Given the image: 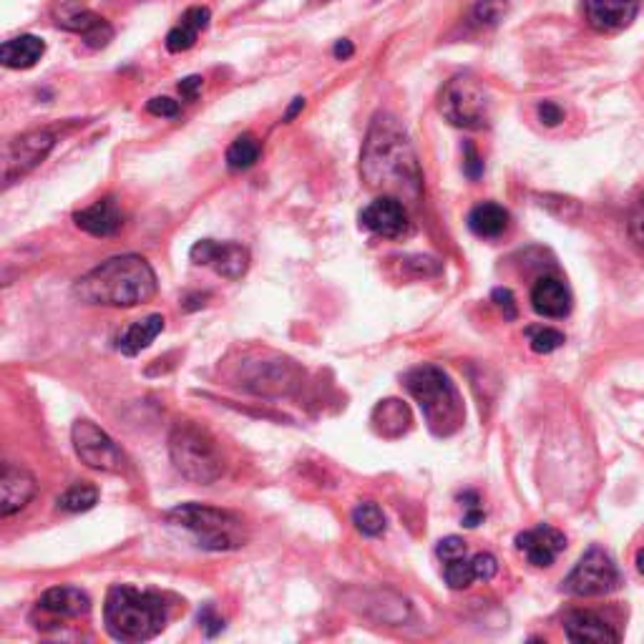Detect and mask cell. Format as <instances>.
Here are the masks:
<instances>
[{"label":"cell","instance_id":"6da1fadb","mask_svg":"<svg viewBox=\"0 0 644 644\" xmlns=\"http://www.w3.org/2000/svg\"><path fill=\"white\" fill-rule=\"evenodd\" d=\"M360 179L375 192L416 202L423 192V172L406 126L393 114H378L360 151Z\"/></svg>","mask_w":644,"mask_h":644},{"label":"cell","instance_id":"7a4b0ae2","mask_svg":"<svg viewBox=\"0 0 644 644\" xmlns=\"http://www.w3.org/2000/svg\"><path fill=\"white\" fill-rule=\"evenodd\" d=\"M156 272L139 255H119L101 262L73 285V295L86 305L136 307L156 295Z\"/></svg>","mask_w":644,"mask_h":644},{"label":"cell","instance_id":"3957f363","mask_svg":"<svg viewBox=\"0 0 644 644\" xmlns=\"http://www.w3.org/2000/svg\"><path fill=\"white\" fill-rule=\"evenodd\" d=\"M169 622V604L156 592H141L129 584L109 589L104 602V624L111 639L126 644L159 637Z\"/></svg>","mask_w":644,"mask_h":644},{"label":"cell","instance_id":"277c9868","mask_svg":"<svg viewBox=\"0 0 644 644\" xmlns=\"http://www.w3.org/2000/svg\"><path fill=\"white\" fill-rule=\"evenodd\" d=\"M408 393L421 406L428 428L436 436H453L463 423V403L456 385L436 365H421L403 378Z\"/></svg>","mask_w":644,"mask_h":644},{"label":"cell","instance_id":"5b68a950","mask_svg":"<svg viewBox=\"0 0 644 644\" xmlns=\"http://www.w3.org/2000/svg\"><path fill=\"white\" fill-rule=\"evenodd\" d=\"M169 456L182 478L199 486H212L224 473V458L217 441L207 428L194 421H179L172 428Z\"/></svg>","mask_w":644,"mask_h":644},{"label":"cell","instance_id":"8992f818","mask_svg":"<svg viewBox=\"0 0 644 644\" xmlns=\"http://www.w3.org/2000/svg\"><path fill=\"white\" fill-rule=\"evenodd\" d=\"M164 519L174 526H182L194 536L199 549L204 551H234L247 544L245 521L229 511L214 509L204 504H182L167 511Z\"/></svg>","mask_w":644,"mask_h":644},{"label":"cell","instance_id":"52a82bcc","mask_svg":"<svg viewBox=\"0 0 644 644\" xmlns=\"http://www.w3.org/2000/svg\"><path fill=\"white\" fill-rule=\"evenodd\" d=\"M438 109L458 129H483L491 119V96L476 78L456 76L443 86Z\"/></svg>","mask_w":644,"mask_h":644},{"label":"cell","instance_id":"ba28073f","mask_svg":"<svg viewBox=\"0 0 644 644\" xmlns=\"http://www.w3.org/2000/svg\"><path fill=\"white\" fill-rule=\"evenodd\" d=\"M53 146H56V136L46 129L26 131L8 139L3 146V189H11L18 179L31 174L41 161H46Z\"/></svg>","mask_w":644,"mask_h":644},{"label":"cell","instance_id":"9c48e42d","mask_svg":"<svg viewBox=\"0 0 644 644\" xmlns=\"http://www.w3.org/2000/svg\"><path fill=\"white\" fill-rule=\"evenodd\" d=\"M73 451L81 458V463H86L89 468L101 473H124L126 471V456L121 453V448L116 446L114 438L106 431H101L96 423L81 421L73 423L71 431Z\"/></svg>","mask_w":644,"mask_h":644},{"label":"cell","instance_id":"30bf717a","mask_svg":"<svg viewBox=\"0 0 644 644\" xmlns=\"http://www.w3.org/2000/svg\"><path fill=\"white\" fill-rule=\"evenodd\" d=\"M619 587V572L612 556L602 549H589L577 567L564 579V592L574 597H602Z\"/></svg>","mask_w":644,"mask_h":644},{"label":"cell","instance_id":"8fae6325","mask_svg":"<svg viewBox=\"0 0 644 644\" xmlns=\"http://www.w3.org/2000/svg\"><path fill=\"white\" fill-rule=\"evenodd\" d=\"M194 265L212 267L224 280H242L250 270V250L239 242H217V239H199L189 252Z\"/></svg>","mask_w":644,"mask_h":644},{"label":"cell","instance_id":"7c38bea8","mask_svg":"<svg viewBox=\"0 0 644 644\" xmlns=\"http://www.w3.org/2000/svg\"><path fill=\"white\" fill-rule=\"evenodd\" d=\"M360 224L378 237H403L408 232V209L403 199L383 194L360 212Z\"/></svg>","mask_w":644,"mask_h":644},{"label":"cell","instance_id":"4fadbf2b","mask_svg":"<svg viewBox=\"0 0 644 644\" xmlns=\"http://www.w3.org/2000/svg\"><path fill=\"white\" fill-rule=\"evenodd\" d=\"M516 549L526 556L529 564L544 569L551 567L556 561V556L567 549V536L561 534L559 529H554V526L539 524L536 529L521 531V534L516 536Z\"/></svg>","mask_w":644,"mask_h":644},{"label":"cell","instance_id":"5bb4252c","mask_svg":"<svg viewBox=\"0 0 644 644\" xmlns=\"http://www.w3.org/2000/svg\"><path fill=\"white\" fill-rule=\"evenodd\" d=\"M36 491L38 483L31 471L13 466V463H3V473H0V516L8 519V516L26 509L33 496H36Z\"/></svg>","mask_w":644,"mask_h":644},{"label":"cell","instance_id":"9a60e30c","mask_svg":"<svg viewBox=\"0 0 644 644\" xmlns=\"http://www.w3.org/2000/svg\"><path fill=\"white\" fill-rule=\"evenodd\" d=\"M584 13L594 31L617 33L632 26L639 13V0H584Z\"/></svg>","mask_w":644,"mask_h":644},{"label":"cell","instance_id":"2e32d148","mask_svg":"<svg viewBox=\"0 0 644 644\" xmlns=\"http://www.w3.org/2000/svg\"><path fill=\"white\" fill-rule=\"evenodd\" d=\"M36 612L53 619H78L91 612V597L78 587H51L36 602Z\"/></svg>","mask_w":644,"mask_h":644},{"label":"cell","instance_id":"e0dca14e","mask_svg":"<svg viewBox=\"0 0 644 644\" xmlns=\"http://www.w3.org/2000/svg\"><path fill=\"white\" fill-rule=\"evenodd\" d=\"M73 222L78 229L94 234V237H111L124 227V212L114 197H104L94 202L91 207L81 209L73 214Z\"/></svg>","mask_w":644,"mask_h":644},{"label":"cell","instance_id":"ac0fdd59","mask_svg":"<svg viewBox=\"0 0 644 644\" xmlns=\"http://www.w3.org/2000/svg\"><path fill=\"white\" fill-rule=\"evenodd\" d=\"M531 307L544 317H567L572 312V292L559 277H541L531 287Z\"/></svg>","mask_w":644,"mask_h":644},{"label":"cell","instance_id":"d6986e66","mask_svg":"<svg viewBox=\"0 0 644 644\" xmlns=\"http://www.w3.org/2000/svg\"><path fill=\"white\" fill-rule=\"evenodd\" d=\"M564 632H567L569 642L577 644H614L619 642V634L609 627L604 619L594 617L589 612H574L569 614L564 622Z\"/></svg>","mask_w":644,"mask_h":644},{"label":"cell","instance_id":"ffe728a7","mask_svg":"<svg viewBox=\"0 0 644 644\" xmlns=\"http://www.w3.org/2000/svg\"><path fill=\"white\" fill-rule=\"evenodd\" d=\"M209 21H212V13H209V8H202V6L189 8V11L182 16V21H179L177 26L167 33V51H172V53L189 51V48L197 43L199 33L207 31Z\"/></svg>","mask_w":644,"mask_h":644},{"label":"cell","instance_id":"44dd1931","mask_svg":"<svg viewBox=\"0 0 644 644\" xmlns=\"http://www.w3.org/2000/svg\"><path fill=\"white\" fill-rule=\"evenodd\" d=\"M53 18H56L58 28L78 33V36H89V33L104 21V18L96 16L94 11H89L81 0H56Z\"/></svg>","mask_w":644,"mask_h":644},{"label":"cell","instance_id":"7402d4cb","mask_svg":"<svg viewBox=\"0 0 644 644\" xmlns=\"http://www.w3.org/2000/svg\"><path fill=\"white\" fill-rule=\"evenodd\" d=\"M468 227L476 237L496 239L509 229V212L496 202H483L468 214Z\"/></svg>","mask_w":644,"mask_h":644},{"label":"cell","instance_id":"603a6c76","mask_svg":"<svg viewBox=\"0 0 644 644\" xmlns=\"http://www.w3.org/2000/svg\"><path fill=\"white\" fill-rule=\"evenodd\" d=\"M46 53V43L38 36H18L3 43L0 63L6 68H33Z\"/></svg>","mask_w":644,"mask_h":644},{"label":"cell","instance_id":"cb8c5ba5","mask_svg":"<svg viewBox=\"0 0 644 644\" xmlns=\"http://www.w3.org/2000/svg\"><path fill=\"white\" fill-rule=\"evenodd\" d=\"M164 330V317L161 315H149L144 320L134 322L131 328H126V333L119 338V350L126 355V358H134L141 350L149 348L156 338Z\"/></svg>","mask_w":644,"mask_h":644},{"label":"cell","instance_id":"d4e9b609","mask_svg":"<svg viewBox=\"0 0 644 644\" xmlns=\"http://www.w3.org/2000/svg\"><path fill=\"white\" fill-rule=\"evenodd\" d=\"M373 426L375 431L385 438L403 436V433L411 428V413H408V406L395 398L383 400V403L373 411Z\"/></svg>","mask_w":644,"mask_h":644},{"label":"cell","instance_id":"484cf974","mask_svg":"<svg viewBox=\"0 0 644 644\" xmlns=\"http://www.w3.org/2000/svg\"><path fill=\"white\" fill-rule=\"evenodd\" d=\"M260 151H262V146L255 136L239 134L237 139L229 144L224 159H227V167L232 169V172H245V169L255 167V161L260 159Z\"/></svg>","mask_w":644,"mask_h":644},{"label":"cell","instance_id":"4316f807","mask_svg":"<svg viewBox=\"0 0 644 644\" xmlns=\"http://www.w3.org/2000/svg\"><path fill=\"white\" fill-rule=\"evenodd\" d=\"M56 504L58 509L66 511V514H81V511H89L99 504V489L89 481L73 483L71 489H66L58 496Z\"/></svg>","mask_w":644,"mask_h":644},{"label":"cell","instance_id":"83f0119b","mask_svg":"<svg viewBox=\"0 0 644 644\" xmlns=\"http://www.w3.org/2000/svg\"><path fill=\"white\" fill-rule=\"evenodd\" d=\"M353 524L363 536H380L385 531L383 509L378 504H373V501H363V504L355 506Z\"/></svg>","mask_w":644,"mask_h":644},{"label":"cell","instance_id":"f1b7e54d","mask_svg":"<svg viewBox=\"0 0 644 644\" xmlns=\"http://www.w3.org/2000/svg\"><path fill=\"white\" fill-rule=\"evenodd\" d=\"M443 579H446V584L451 589H468L473 582H476V567H473V556L471 559H466V556H461V559H453V561H446V569H443Z\"/></svg>","mask_w":644,"mask_h":644},{"label":"cell","instance_id":"f546056e","mask_svg":"<svg viewBox=\"0 0 644 644\" xmlns=\"http://www.w3.org/2000/svg\"><path fill=\"white\" fill-rule=\"evenodd\" d=\"M511 11V0H476L473 21L481 26H499Z\"/></svg>","mask_w":644,"mask_h":644},{"label":"cell","instance_id":"4dcf8cb0","mask_svg":"<svg viewBox=\"0 0 644 644\" xmlns=\"http://www.w3.org/2000/svg\"><path fill=\"white\" fill-rule=\"evenodd\" d=\"M526 335H529L531 350L539 355H549L564 345V333L554 328H544V325L541 328H526Z\"/></svg>","mask_w":644,"mask_h":644},{"label":"cell","instance_id":"1f68e13d","mask_svg":"<svg viewBox=\"0 0 644 644\" xmlns=\"http://www.w3.org/2000/svg\"><path fill=\"white\" fill-rule=\"evenodd\" d=\"M466 551H468V546L461 536H446V539L438 541V546H436V554L441 561L461 559V556H466Z\"/></svg>","mask_w":644,"mask_h":644},{"label":"cell","instance_id":"d6a6232c","mask_svg":"<svg viewBox=\"0 0 644 644\" xmlns=\"http://www.w3.org/2000/svg\"><path fill=\"white\" fill-rule=\"evenodd\" d=\"M473 567H476V577L481 579V582H489V579L496 577V572H499V561H496L494 554H476L473 556Z\"/></svg>","mask_w":644,"mask_h":644},{"label":"cell","instance_id":"836d02e7","mask_svg":"<svg viewBox=\"0 0 644 644\" xmlns=\"http://www.w3.org/2000/svg\"><path fill=\"white\" fill-rule=\"evenodd\" d=\"M146 111L154 116H161V119H174L179 114V101L169 99V96H156L146 104Z\"/></svg>","mask_w":644,"mask_h":644},{"label":"cell","instance_id":"e575fe53","mask_svg":"<svg viewBox=\"0 0 644 644\" xmlns=\"http://www.w3.org/2000/svg\"><path fill=\"white\" fill-rule=\"evenodd\" d=\"M199 624H202V629L207 632V637H214V634H219L224 629V619L214 614L212 604H207V607L199 612Z\"/></svg>","mask_w":644,"mask_h":644},{"label":"cell","instance_id":"d590c367","mask_svg":"<svg viewBox=\"0 0 644 644\" xmlns=\"http://www.w3.org/2000/svg\"><path fill=\"white\" fill-rule=\"evenodd\" d=\"M539 119L541 124L546 126H559L561 121H564V109H561L559 104H554V101H544V104H539Z\"/></svg>","mask_w":644,"mask_h":644},{"label":"cell","instance_id":"8d00e7d4","mask_svg":"<svg viewBox=\"0 0 644 644\" xmlns=\"http://www.w3.org/2000/svg\"><path fill=\"white\" fill-rule=\"evenodd\" d=\"M494 302L499 305V310L504 312L506 320H514V317H516V302H514V295H511V290H506V287H499V290H494Z\"/></svg>","mask_w":644,"mask_h":644},{"label":"cell","instance_id":"74e56055","mask_svg":"<svg viewBox=\"0 0 644 644\" xmlns=\"http://www.w3.org/2000/svg\"><path fill=\"white\" fill-rule=\"evenodd\" d=\"M463 172H466L468 179H478L483 174V161L481 156L476 154L473 144H466V161H463Z\"/></svg>","mask_w":644,"mask_h":644},{"label":"cell","instance_id":"f35d334b","mask_svg":"<svg viewBox=\"0 0 644 644\" xmlns=\"http://www.w3.org/2000/svg\"><path fill=\"white\" fill-rule=\"evenodd\" d=\"M202 86H204V78L202 76L182 78V81H179V94H182V99L194 101L199 96V91H202Z\"/></svg>","mask_w":644,"mask_h":644},{"label":"cell","instance_id":"ab89813d","mask_svg":"<svg viewBox=\"0 0 644 644\" xmlns=\"http://www.w3.org/2000/svg\"><path fill=\"white\" fill-rule=\"evenodd\" d=\"M483 519H486V514H483L481 506H473V509H466V514H463V526L476 529L478 524H483Z\"/></svg>","mask_w":644,"mask_h":644},{"label":"cell","instance_id":"60d3db41","mask_svg":"<svg viewBox=\"0 0 644 644\" xmlns=\"http://www.w3.org/2000/svg\"><path fill=\"white\" fill-rule=\"evenodd\" d=\"M629 232H632V237L637 239V242H642V245H644V207L639 209V212L632 217Z\"/></svg>","mask_w":644,"mask_h":644},{"label":"cell","instance_id":"b9f144b4","mask_svg":"<svg viewBox=\"0 0 644 644\" xmlns=\"http://www.w3.org/2000/svg\"><path fill=\"white\" fill-rule=\"evenodd\" d=\"M333 53H335V58H338V61H348V58L355 53V48H353V43L345 41V38H343V41L335 43Z\"/></svg>","mask_w":644,"mask_h":644},{"label":"cell","instance_id":"7bdbcfd3","mask_svg":"<svg viewBox=\"0 0 644 644\" xmlns=\"http://www.w3.org/2000/svg\"><path fill=\"white\" fill-rule=\"evenodd\" d=\"M305 109V99H300V96H297V99H292V104H290V109L285 111V116H282V121H285V124H290L292 119H295L297 114H300V111Z\"/></svg>","mask_w":644,"mask_h":644},{"label":"cell","instance_id":"ee69618b","mask_svg":"<svg viewBox=\"0 0 644 644\" xmlns=\"http://www.w3.org/2000/svg\"><path fill=\"white\" fill-rule=\"evenodd\" d=\"M634 564H637V572L644 577V549L637 551V556H634Z\"/></svg>","mask_w":644,"mask_h":644}]
</instances>
